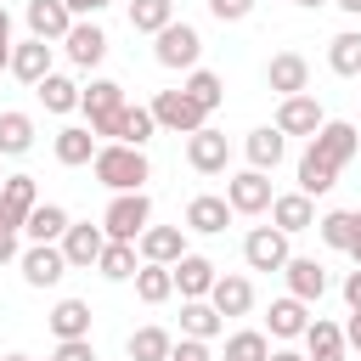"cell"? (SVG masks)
<instances>
[{"instance_id":"74e56055","label":"cell","mask_w":361,"mask_h":361,"mask_svg":"<svg viewBox=\"0 0 361 361\" xmlns=\"http://www.w3.org/2000/svg\"><path fill=\"white\" fill-rule=\"evenodd\" d=\"M135 299H141V305L175 299V271H169V265H141V271H135Z\"/></svg>"},{"instance_id":"f1b7e54d","label":"cell","mask_w":361,"mask_h":361,"mask_svg":"<svg viewBox=\"0 0 361 361\" xmlns=\"http://www.w3.org/2000/svg\"><path fill=\"white\" fill-rule=\"evenodd\" d=\"M316 231H322V243H327V248L350 254V243L361 237V209H327V214L316 220Z\"/></svg>"},{"instance_id":"7402d4cb","label":"cell","mask_w":361,"mask_h":361,"mask_svg":"<svg viewBox=\"0 0 361 361\" xmlns=\"http://www.w3.org/2000/svg\"><path fill=\"white\" fill-rule=\"evenodd\" d=\"M282 276H288V293L305 299V305H316V299L327 293V265H322V259H299V254H293V259L282 265Z\"/></svg>"},{"instance_id":"ac0fdd59","label":"cell","mask_w":361,"mask_h":361,"mask_svg":"<svg viewBox=\"0 0 361 361\" xmlns=\"http://www.w3.org/2000/svg\"><path fill=\"white\" fill-rule=\"evenodd\" d=\"M226 226H231V203H226V197L197 192V197L186 203V231H197V237H220Z\"/></svg>"},{"instance_id":"680465c9","label":"cell","mask_w":361,"mask_h":361,"mask_svg":"<svg viewBox=\"0 0 361 361\" xmlns=\"http://www.w3.org/2000/svg\"><path fill=\"white\" fill-rule=\"evenodd\" d=\"M0 361H28V355H17V350H11V355H0Z\"/></svg>"},{"instance_id":"b9f144b4","label":"cell","mask_w":361,"mask_h":361,"mask_svg":"<svg viewBox=\"0 0 361 361\" xmlns=\"http://www.w3.org/2000/svg\"><path fill=\"white\" fill-rule=\"evenodd\" d=\"M226 361H271V338L254 333V327H243V333L226 338Z\"/></svg>"},{"instance_id":"9c48e42d","label":"cell","mask_w":361,"mask_h":361,"mask_svg":"<svg viewBox=\"0 0 361 361\" xmlns=\"http://www.w3.org/2000/svg\"><path fill=\"white\" fill-rule=\"evenodd\" d=\"M265 85L276 90V102L305 96V90H310V62H305L299 51H276V56L265 62Z\"/></svg>"},{"instance_id":"7a4b0ae2","label":"cell","mask_w":361,"mask_h":361,"mask_svg":"<svg viewBox=\"0 0 361 361\" xmlns=\"http://www.w3.org/2000/svg\"><path fill=\"white\" fill-rule=\"evenodd\" d=\"M147 226H152V197L147 192H113V203L102 209L107 243H135Z\"/></svg>"},{"instance_id":"d590c367","label":"cell","mask_w":361,"mask_h":361,"mask_svg":"<svg viewBox=\"0 0 361 361\" xmlns=\"http://www.w3.org/2000/svg\"><path fill=\"white\" fill-rule=\"evenodd\" d=\"M28 147H34V118L17 113V107H6V113H0V152H6V158H23Z\"/></svg>"},{"instance_id":"e575fe53","label":"cell","mask_w":361,"mask_h":361,"mask_svg":"<svg viewBox=\"0 0 361 361\" xmlns=\"http://www.w3.org/2000/svg\"><path fill=\"white\" fill-rule=\"evenodd\" d=\"M169 350H175V338H169L164 327H135V333L124 338V355H130V361H169Z\"/></svg>"},{"instance_id":"5b68a950","label":"cell","mask_w":361,"mask_h":361,"mask_svg":"<svg viewBox=\"0 0 361 361\" xmlns=\"http://www.w3.org/2000/svg\"><path fill=\"white\" fill-rule=\"evenodd\" d=\"M310 152H316V158H327L333 169H344V164L361 152V130H355L350 118H327V124L310 135Z\"/></svg>"},{"instance_id":"4fadbf2b","label":"cell","mask_w":361,"mask_h":361,"mask_svg":"<svg viewBox=\"0 0 361 361\" xmlns=\"http://www.w3.org/2000/svg\"><path fill=\"white\" fill-rule=\"evenodd\" d=\"M282 135H316L322 124H327V113H322V102L305 90V96H288V102H276V118H271Z\"/></svg>"},{"instance_id":"ba28073f","label":"cell","mask_w":361,"mask_h":361,"mask_svg":"<svg viewBox=\"0 0 361 361\" xmlns=\"http://www.w3.org/2000/svg\"><path fill=\"white\" fill-rule=\"evenodd\" d=\"M17 265H23V282H28V288H56V282L68 276V254H62V243H28Z\"/></svg>"},{"instance_id":"d6a6232c","label":"cell","mask_w":361,"mask_h":361,"mask_svg":"<svg viewBox=\"0 0 361 361\" xmlns=\"http://www.w3.org/2000/svg\"><path fill=\"white\" fill-rule=\"evenodd\" d=\"M152 130H158L152 107H141V102H124V113H118V141H124V147H141V152H147Z\"/></svg>"},{"instance_id":"e0dca14e","label":"cell","mask_w":361,"mask_h":361,"mask_svg":"<svg viewBox=\"0 0 361 361\" xmlns=\"http://www.w3.org/2000/svg\"><path fill=\"white\" fill-rule=\"evenodd\" d=\"M51 51H56V45H45V39H34V34L17 39V45H11V79L39 85L45 73H56V68H51Z\"/></svg>"},{"instance_id":"91938a15","label":"cell","mask_w":361,"mask_h":361,"mask_svg":"<svg viewBox=\"0 0 361 361\" xmlns=\"http://www.w3.org/2000/svg\"><path fill=\"white\" fill-rule=\"evenodd\" d=\"M316 361H344V355H316Z\"/></svg>"},{"instance_id":"484cf974","label":"cell","mask_w":361,"mask_h":361,"mask_svg":"<svg viewBox=\"0 0 361 361\" xmlns=\"http://www.w3.org/2000/svg\"><path fill=\"white\" fill-rule=\"evenodd\" d=\"M118 107H124V85H118V79H90V85L79 90L85 124H96V118H107V113H118Z\"/></svg>"},{"instance_id":"681fc988","label":"cell","mask_w":361,"mask_h":361,"mask_svg":"<svg viewBox=\"0 0 361 361\" xmlns=\"http://www.w3.org/2000/svg\"><path fill=\"white\" fill-rule=\"evenodd\" d=\"M344 344H355V350H361V316H350V322H344Z\"/></svg>"},{"instance_id":"4316f807","label":"cell","mask_w":361,"mask_h":361,"mask_svg":"<svg viewBox=\"0 0 361 361\" xmlns=\"http://www.w3.org/2000/svg\"><path fill=\"white\" fill-rule=\"evenodd\" d=\"M45 322H51L56 344H62V338H90V305H85V299H56Z\"/></svg>"},{"instance_id":"7bdbcfd3","label":"cell","mask_w":361,"mask_h":361,"mask_svg":"<svg viewBox=\"0 0 361 361\" xmlns=\"http://www.w3.org/2000/svg\"><path fill=\"white\" fill-rule=\"evenodd\" d=\"M209 17L214 23H243V17H254V0H209Z\"/></svg>"},{"instance_id":"db71d44e","label":"cell","mask_w":361,"mask_h":361,"mask_svg":"<svg viewBox=\"0 0 361 361\" xmlns=\"http://www.w3.org/2000/svg\"><path fill=\"white\" fill-rule=\"evenodd\" d=\"M0 73H11V45H0Z\"/></svg>"},{"instance_id":"52a82bcc","label":"cell","mask_w":361,"mask_h":361,"mask_svg":"<svg viewBox=\"0 0 361 361\" xmlns=\"http://www.w3.org/2000/svg\"><path fill=\"white\" fill-rule=\"evenodd\" d=\"M243 259H248V271H282V265L293 259L288 231H276V226H254V231L243 237Z\"/></svg>"},{"instance_id":"8992f818","label":"cell","mask_w":361,"mask_h":361,"mask_svg":"<svg viewBox=\"0 0 361 361\" xmlns=\"http://www.w3.org/2000/svg\"><path fill=\"white\" fill-rule=\"evenodd\" d=\"M226 203H231V214H265V209L276 203L271 175H259V169H237V175L226 180Z\"/></svg>"},{"instance_id":"d4e9b609","label":"cell","mask_w":361,"mask_h":361,"mask_svg":"<svg viewBox=\"0 0 361 361\" xmlns=\"http://www.w3.org/2000/svg\"><path fill=\"white\" fill-rule=\"evenodd\" d=\"M271 226L276 231H310L316 226V197H305V192H282L276 203H271Z\"/></svg>"},{"instance_id":"ee69618b","label":"cell","mask_w":361,"mask_h":361,"mask_svg":"<svg viewBox=\"0 0 361 361\" xmlns=\"http://www.w3.org/2000/svg\"><path fill=\"white\" fill-rule=\"evenodd\" d=\"M51 361H96V344H90V338H62Z\"/></svg>"},{"instance_id":"6f0895ef","label":"cell","mask_w":361,"mask_h":361,"mask_svg":"<svg viewBox=\"0 0 361 361\" xmlns=\"http://www.w3.org/2000/svg\"><path fill=\"white\" fill-rule=\"evenodd\" d=\"M0 226H11V214H6V203H0Z\"/></svg>"},{"instance_id":"d6986e66","label":"cell","mask_w":361,"mask_h":361,"mask_svg":"<svg viewBox=\"0 0 361 361\" xmlns=\"http://www.w3.org/2000/svg\"><path fill=\"white\" fill-rule=\"evenodd\" d=\"M209 305H214L220 316H248V310H254V282H248L243 271H220Z\"/></svg>"},{"instance_id":"f907efd6","label":"cell","mask_w":361,"mask_h":361,"mask_svg":"<svg viewBox=\"0 0 361 361\" xmlns=\"http://www.w3.org/2000/svg\"><path fill=\"white\" fill-rule=\"evenodd\" d=\"M0 45H11V11L0 6Z\"/></svg>"},{"instance_id":"ab89813d","label":"cell","mask_w":361,"mask_h":361,"mask_svg":"<svg viewBox=\"0 0 361 361\" xmlns=\"http://www.w3.org/2000/svg\"><path fill=\"white\" fill-rule=\"evenodd\" d=\"M180 90H186V96H192V102H197L203 113H214V107L226 102V85H220V73H214V68H192Z\"/></svg>"},{"instance_id":"8fae6325","label":"cell","mask_w":361,"mask_h":361,"mask_svg":"<svg viewBox=\"0 0 361 361\" xmlns=\"http://www.w3.org/2000/svg\"><path fill=\"white\" fill-rule=\"evenodd\" d=\"M135 254H141V265H175L180 254H192L186 248V226H147L135 237Z\"/></svg>"},{"instance_id":"7dc6e473","label":"cell","mask_w":361,"mask_h":361,"mask_svg":"<svg viewBox=\"0 0 361 361\" xmlns=\"http://www.w3.org/2000/svg\"><path fill=\"white\" fill-rule=\"evenodd\" d=\"M11 259H23V248H17V226H0V265H11Z\"/></svg>"},{"instance_id":"8d00e7d4","label":"cell","mask_w":361,"mask_h":361,"mask_svg":"<svg viewBox=\"0 0 361 361\" xmlns=\"http://www.w3.org/2000/svg\"><path fill=\"white\" fill-rule=\"evenodd\" d=\"M333 186H338V169L305 147V158H299V192H305V197H322V192H333Z\"/></svg>"},{"instance_id":"603a6c76","label":"cell","mask_w":361,"mask_h":361,"mask_svg":"<svg viewBox=\"0 0 361 361\" xmlns=\"http://www.w3.org/2000/svg\"><path fill=\"white\" fill-rule=\"evenodd\" d=\"M265 327H271V338H305V327H310V305L293 299V293H282V299H271Z\"/></svg>"},{"instance_id":"9f6ffc18","label":"cell","mask_w":361,"mask_h":361,"mask_svg":"<svg viewBox=\"0 0 361 361\" xmlns=\"http://www.w3.org/2000/svg\"><path fill=\"white\" fill-rule=\"evenodd\" d=\"M350 259H355V265H361V237H355V243H350Z\"/></svg>"},{"instance_id":"bcb514c9","label":"cell","mask_w":361,"mask_h":361,"mask_svg":"<svg viewBox=\"0 0 361 361\" xmlns=\"http://www.w3.org/2000/svg\"><path fill=\"white\" fill-rule=\"evenodd\" d=\"M62 6L73 11V23H85V17H102V11L113 6V0H62Z\"/></svg>"},{"instance_id":"30bf717a","label":"cell","mask_w":361,"mask_h":361,"mask_svg":"<svg viewBox=\"0 0 361 361\" xmlns=\"http://www.w3.org/2000/svg\"><path fill=\"white\" fill-rule=\"evenodd\" d=\"M102 248H107V231H102V226H90V220H73V226L62 231V254H68V271H96Z\"/></svg>"},{"instance_id":"277c9868","label":"cell","mask_w":361,"mask_h":361,"mask_svg":"<svg viewBox=\"0 0 361 361\" xmlns=\"http://www.w3.org/2000/svg\"><path fill=\"white\" fill-rule=\"evenodd\" d=\"M147 107H152L158 130H169V135H197V130L209 124V113H203V107H197L186 90H158Z\"/></svg>"},{"instance_id":"f35d334b","label":"cell","mask_w":361,"mask_h":361,"mask_svg":"<svg viewBox=\"0 0 361 361\" xmlns=\"http://www.w3.org/2000/svg\"><path fill=\"white\" fill-rule=\"evenodd\" d=\"M175 23V0H130V28L135 34H164Z\"/></svg>"},{"instance_id":"816d5d0a","label":"cell","mask_w":361,"mask_h":361,"mask_svg":"<svg viewBox=\"0 0 361 361\" xmlns=\"http://www.w3.org/2000/svg\"><path fill=\"white\" fill-rule=\"evenodd\" d=\"M271 361H310V355H299V350H271Z\"/></svg>"},{"instance_id":"9a60e30c","label":"cell","mask_w":361,"mask_h":361,"mask_svg":"<svg viewBox=\"0 0 361 361\" xmlns=\"http://www.w3.org/2000/svg\"><path fill=\"white\" fill-rule=\"evenodd\" d=\"M169 271H175V293H180V299H209V293H214V276H220L209 254H180Z\"/></svg>"},{"instance_id":"7c38bea8","label":"cell","mask_w":361,"mask_h":361,"mask_svg":"<svg viewBox=\"0 0 361 361\" xmlns=\"http://www.w3.org/2000/svg\"><path fill=\"white\" fill-rule=\"evenodd\" d=\"M62 51H68V62H73V68H85V73H90V68L107 56V28H102L96 17H85V23H73V28H68Z\"/></svg>"},{"instance_id":"f5cc1de1","label":"cell","mask_w":361,"mask_h":361,"mask_svg":"<svg viewBox=\"0 0 361 361\" xmlns=\"http://www.w3.org/2000/svg\"><path fill=\"white\" fill-rule=\"evenodd\" d=\"M333 6H338L344 17H361V0H333Z\"/></svg>"},{"instance_id":"6da1fadb","label":"cell","mask_w":361,"mask_h":361,"mask_svg":"<svg viewBox=\"0 0 361 361\" xmlns=\"http://www.w3.org/2000/svg\"><path fill=\"white\" fill-rule=\"evenodd\" d=\"M90 175H96L107 192H147V180H152V164H147V152H141V147L102 141V152H96Z\"/></svg>"},{"instance_id":"60d3db41","label":"cell","mask_w":361,"mask_h":361,"mask_svg":"<svg viewBox=\"0 0 361 361\" xmlns=\"http://www.w3.org/2000/svg\"><path fill=\"white\" fill-rule=\"evenodd\" d=\"M305 344H310V361H316V355H344V350H350V344H344V327L327 322V316H310Z\"/></svg>"},{"instance_id":"ffe728a7","label":"cell","mask_w":361,"mask_h":361,"mask_svg":"<svg viewBox=\"0 0 361 361\" xmlns=\"http://www.w3.org/2000/svg\"><path fill=\"white\" fill-rule=\"evenodd\" d=\"M51 152H56V164H68V169H79V164H96V152H102V141L90 135V124H68V130H56V141H51Z\"/></svg>"},{"instance_id":"44dd1931","label":"cell","mask_w":361,"mask_h":361,"mask_svg":"<svg viewBox=\"0 0 361 361\" xmlns=\"http://www.w3.org/2000/svg\"><path fill=\"white\" fill-rule=\"evenodd\" d=\"M243 152H248V169H259V175H271V169L282 164V152H288V135H282L276 124H259V130H248V141H243Z\"/></svg>"},{"instance_id":"cb8c5ba5","label":"cell","mask_w":361,"mask_h":361,"mask_svg":"<svg viewBox=\"0 0 361 361\" xmlns=\"http://www.w3.org/2000/svg\"><path fill=\"white\" fill-rule=\"evenodd\" d=\"M0 203H6L11 226L23 231V226H28V214L39 209V186H34V175H6V180H0Z\"/></svg>"},{"instance_id":"4dcf8cb0","label":"cell","mask_w":361,"mask_h":361,"mask_svg":"<svg viewBox=\"0 0 361 361\" xmlns=\"http://www.w3.org/2000/svg\"><path fill=\"white\" fill-rule=\"evenodd\" d=\"M79 90H85V85L68 79V73H45V79L34 85V96L45 102V113H73V107H79Z\"/></svg>"},{"instance_id":"f546056e","label":"cell","mask_w":361,"mask_h":361,"mask_svg":"<svg viewBox=\"0 0 361 361\" xmlns=\"http://www.w3.org/2000/svg\"><path fill=\"white\" fill-rule=\"evenodd\" d=\"M68 226H73V214H68L62 203H39V209L28 214V226H23V237H28V243H62Z\"/></svg>"},{"instance_id":"836d02e7","label":"cell","mask_w":361,"mask_h":361,"mask_svg":"<svg viewBox=\"0 0 361 361\" xmlns=\"http://www.w3.org/2000/svg\"><path fill=\"white\" fill-rule=\"evenodd\" d=\"M96 271H102L107 282H135V271H141L135 243H107V248H102V259H96Z\"/></svg>"},{"instance_id":"11a10c76","label":"cell","mask_w":361,"mask_h":361,"mask_svg":"<svg viewBox=\"0 0 361 361\" xmlns=\"http://www.w3.org/2000/svg\"><path fill=\"white\" fill-rule=\"evenodd\" d=\"M293 6H305V11H316V6H333V0H293Z\"/></svg>"},{"instance_id":"1f68e13d","label":"cell","mask_w":361,"mask_h":361,"mask_svg":"<svg viewBox=\"0 0 361 361\" xmlns=\"http://www.w3.org/2000/svg\"><path fill=\"white\" fill-rule=\"evenodd\" d=\"M327 68L338 79H355L361 73V28H344V34L327 39Z\"/></svg>"},{"instance_id":"5bb4252c","label":"cell","mask_w":361,"mask_h":361,"mask_svg":"<svg viewBox=\"0 0 361 361\" xmlns=\"http://www.w3.org/2000/svg\"><path fill=\"white\" fill-rule=\"evenodd\" d=\"M186 164H192L197 175H226V164H231V147H226V135H220L214 124H203L197 135H186Z\"/></svg>"},{"instance_id":"f6af8a7d","label":"cell","mask_w":361,"mask_h":361,"mask_svg":"<svg viewBox=\"0 0 361 361\" xmlns=\"http://www.w3.org/2000/svg\"><path fill=\"white\" fill-rule=\"evenodd\" d=\"M169 361H214V350H209L203 338H175V350H169Z\"/></svg>"},{"instance_id":"c3c4849f","label":"cell","mask_w":361,"mask_h":361,"mask_svg":"<svg viewBox=\"0 0 361 361\" xmlns=\"http://www.w3.org/2000/svg\"><path fill=\"white\" fill-rule=\"evenodd\" d=\"M344 305H350V316H361V265L344 276Z\"/></svg>"},{"instance_id":"83f0119b","label":"cell","mask_w":361,"mask_h":361,"mask_svg":"<svg viewBox=\"0 0 361 361\" xmlns=\"http://www.w3.org/2000/svg\"><path fill=\"white\" fill-rule=\"evenodd\" d=\"M220 327H226V316H220L209 299H180V338H203V344H209Z\"/></svg>"},{"instance_id":"3957f363","label":"cell","mask_w":361,"mask_h":361,"mask_svg":"<svg viewBox=\"0 0 361 361\" xmlns=\"http://www.w3.org/2000/svg\"><path fill=\"white\" fill-rule=\"evenodd\" d=\"M152 56L158 68H175V73H192L203 62V34L192 23H169L164 34H152Z\"/></svg>"},{"instance_id":"2e32d148","label":"cell","mask_w":361,"mask_h":361,"mask_svg":"<svg viewBox=\"0 0 361 361\" xmlns=\"http://www.w3.org/2000/svg\"><path fill=\"white\" fill-rule=\"evenodd\" d=\"M28 34L34 39H45V45H62L68 39V28H73V11L62 6V0H28Z\"/></svg>"}]
</instances>
